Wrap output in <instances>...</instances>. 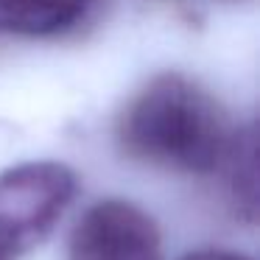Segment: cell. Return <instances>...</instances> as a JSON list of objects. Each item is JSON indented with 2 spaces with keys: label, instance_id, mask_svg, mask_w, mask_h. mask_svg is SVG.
<instances>
[{
  "label": "cell",
  "instance_id": "6da1fadb",
  "mask_svg": "<svg viewBox=\"0 0 260 260\" xmlns=\"http://www.w3.org/2000/svg\"><path fill=\"white\" fill-rule=\"evenodd\" d=\"M235 137L221 104L179 73L151 79L118 120V140L129 157L182 174L215 171Z\"/></svg>",
  "mask_w": 260,
  "mask_h": 260
},
{
  "label": "cell",
  "instance_id": "7a4b0ae2",
  "mask_svg": "<svg viewBox=\"0 0 260 260\" xmlns=\"http://www.w3.org/2000/svg\"><path fill=\"white\" fill-rule=\"evenodd\" d=\"M76 196V174L62 162L40 159L0 171V260L34 252Z\"/></svg>",
  "mask_w": 260,
  "mask_h": 260
},
{
  "label": "cell",
  "instance_id": "3957f363",
  "mask_svg": "<svg viewBox=\"0 0 260 260\" xmlns=\"http://www.w3.org/2000/svg\"><path fill=\"white\" fill-rule=\"evenodd\" d=\"M68 260H162L159 226L137 204L104 199L76 221Z\"/></svg>",
  "mask_w": 260,
  "mask_h": 260
},
{
  "label": "cell",
  "instance_id": "277c9868",
  "mask_svg": "<svg viewBox=\"0 0 260 260\" xmlns=\"http://www.w3.org/2000/svg\"><path fill=\"white\" fill-rule=\"evenodd\" d=\"M98 0H0V31L14 37H56L90 17Z\"/></svg>",
  "mask_w": 260,
  "mask_h": 260
},
{
  "label": "cell",
  "instance_id": "5b68a950",
  "mask_svg": "<svg viewBox=\"0 0 260 260\" xmlns=\"http://www.w3.org/2000/svg\"><path fill=\"white\" fill-rule=\"evenodd\" d=\"M182 260H252V257L241 252H232V249H199V252L185 254Z\"/></svg>",
  "mask_w": 260,
  "mask_h": 260
}]
</instances>
